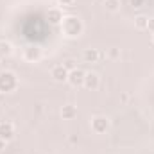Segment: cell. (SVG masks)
I'll use <instances>...</instances> for the list:
<instances>
[{"label": "cell", "mask_w": 154, "mask_h": 154, "mask_svg": "<svg viewBox=\"0 0 154 154\" xmlns=\"http://www.w3.org/2000/svg\"><path fill=\"white\" fill-rule=\"evenodd\" d=\"M84 31V23L82 20L75 14H65L63 22H61V32L66 38H79Z\"/></svg>", "instance_id": "1"}, {"label": "cell", "mask_w": 154, "mask_h": 154, "mask_svg": "<svg viewBox=\"0 0 154 154\" xmlns=\"http://www.w3.org/2000/svg\"><path fill=\"white\" fill-rule=\"evenodd\" d=\"M18 88V77L11 70L0 72V93H11Z\"/></svg>", "instance_id": "2"}, {"label": "cell", "mask_w": 154, "mask_h": 154, "mask_svg": "<svg viewBox=\"0 0 154 154\" xmlns=\"http://www.w3.org/2000/svg\"><path fill=\"white\" fill-rule=\"evenodd\" d=\"M90 127H91V131H93L95 134H104V133H108V129H109V118L106 115L93 116L91 122H90Z\"/></svg>", "instance_id": "3"}, {"label": "cell", "mask_w": 154, "mask_h": 154, "mask_svg": "<svg viewBox=\"0 0 154 154\" xmlns=\"http://www.w3.org/2000/svg\"><path fill=\"white\" fill-rule=\"evenodd\" d=\"M50 77L56 82H66V79H68V68L63 63H57V65H54L50 68Z\"/></svg>", "instance_id": "4"}, {"label": "cell", "mask_w": 154, "mask_h": 154, "mask_svg": "<svg viewBox=\"0 0 154 154\" xmlns=\"http://www.w3.org/2000/svg\"><path fill=\"white\" fill-rule=\"evenodd\" d=\"M41 48H39L38 45H29V47H25L23 48V59L27 61V63H38L39 59H41Z\"/></svg>", "instance_id": "5"}, {"label": "cell", "mask_w": 154, "mask_h": 154, "mask_svg": "<svg viewBox=\"0 0 154 154\" xmlns=\"http://www.w3.org/2000/svg\"><path fill=\"white\" fill-rule=\"evenodd\" d=\"M84 75H86V72L82 70V68H74V70H70L68 72V79H66V82L70 84V86H74V88H77V86H82V82H84Z\"/></svg>", "instance_id": "6"}, {"label": "cell", "mask_w": 154, "mask_h": 154, "mask_svg": "<svg viewBox=\"0 0 154 154\" xmlns=\"http://www.w3.org/2000/svg\"><path fill=\"white\" fill-rule=\"evenodd\" d=\"M14 133H16V129H14V124L13 122L0 120V138H4L5 142H9V140L14 138Z\"/></svg>", "instance_id": "7"}, {"label": "cell", "mask_w": 154, "mask_h": 154, "mask_svg": "<svg viewBox=\"0 0 154 154\" xmlns=\"http://www.w3.org/2000/svg\"><path fill=\"white\" fill-rule=\"evenodd\" d=\"M82 86H84L86 90H91V91L99 90V86H100V75H99L97 72H86Z\"/></svg>", "instance_id": "8"}, {"label": "cell", "mask_w": 154, "mask_h": 154, "mask_svg": "<svg viewBox=\"0 0 154 154\" xmlns=\"http://www.w3.org/2000/svg\"><path fill=\"white\" fill-rule=\"evenodd\" d=\"M63 18H65V13H63L61 7H48V11H47V20H48L52 25H61Z\"/></svg>", "instance_id": "9"}, {"label": "cell", "mask_w": 154, "mask_h": 154, "mask_svg": "<svg viewBox=\"0 0 154 154\" xmlns=\"http://www.w3.org/2000/svg\"><path fill=\"white\" fill-rule=\"evenodd\" d=\"M99 59H100V52L97 48H91L90 47V48H84L82 50V61L84 63H90L91 65V63H97Z\"/></svg>", "instance_id": "10"}, {"label": "cell", "mask_w": 154, "mask_h": 154, "mask_svg": "<svg viewBox=\"0 0 154 154\" xmlns=\"http://www.w3.org/2000/svg\"><path fill=\"white\" fill-rule=\"evenodd\" d=\"M61 116H63V120H74L77 116V106H74V104H65L61 108Z\"/></svg>", "instance_id": "11"}, {"label": "cell", "mask_w": 154, "mask_h": 154, "mask_svg": "<svg viewBox=\"0 0 154 154\" xmlns=\"http://www.w3.org/2000/svg\"><path fill=\"white\" fill-rule=\"evenodd\" d=\"M120 5H122L120 0H104V2H102V7H104L108 13H116V11H120Z\"/></svg>", "instance_id": "12"}, {"label": "cell", "mask_w": 154, "mask_h": 154, "mask_svg": "<svg viewBox=\"0 0 154 154\" xmlns=\"http://www.w3.org/2000/svg\"><path fill=\"white\" fill-rule=\"evenodd\" d=\"M13 54V45L5 39H0V57H7Z\"/></svg>", "instance_id": "13"}, {"label": "cell", "mask_w": 154, "mask_h": 154, "mask_svg": "<svg viewBox=\"0 0 154 154\" xmlns=\"http://www.w3.org/2000/svg\"><path fill=\"white\" fill-rule=\"evenodd\" d=\"M147 23H149V16H145V14H138L136 18H134V27L136 29H147Z\"/></svg>", "instance_id": "14"}, {"label": "cell", "mask_w": 154, "mask_h": 154, "mask_svg": "<svg viewBox=\"0 0 154 154\" xmlns=\"http://www.w3.org/2000/svg\"><path fill=\"white\" fill-rule=\"evenodd\" d=\"M106 57H108V59H118V57H120V48H116V47L108 48V52H106Z\"/></svg>", "instance_id": "15"}, {"label": "cell", "mask_w": 154, "mask_h": 154, "mask_svg": "<svg viewBox=\"0 0 154 154\" xmlns=\"http://www.w3.org/2000/svg\"><path fill=\"white\" fill-rule=\"evenodd\" d=\"M63 65L68 68V72H70V70H74V68H77V65H75V61H74V59H66V61H63Z\"/></svg>", "instance_id": "16"}, {"label": "cell", "mask_w": 154, "mask_h": 154, "mask_svg": "<svg viewBox=\"0 0 154 154\" xmlns=\"http://www.w3.org/2000/svg\"><path fill=\"white\" fill-rule=\"evenodd\" d=\"M57 2H59L63 7H72V5L75 4V0H57Z\"/></svg>", "instance_id": "17"}, {"label": "cell", "mask_w": 154, "mask_h": 154, "mask_svg": "<svg viewBox=\"0 0 154 154\" xmlns=\"http://www.w3.org/2000/svg\"><path fill=\"white\" fill-rule=\"evenodd\" d=\"M147 31L154 32V18H149V23H147Z\"/></svg>", "instance_id": "18"}, {"label": "cell", "mask_w": 154, "mask_h": 154, "mask_svg": "<svg viewBox=\"0 0 154 154\" xmlns=\"http://www.w3.org/2000/svg\"><path fill=\"white\" fill-rule=\"evenodd\" d=\"M5 145H7V142H5L4 138H0V152H2L4 149H5Z\"/></svg>", "instance_id": "19"}, {"label": "cell", "mask_w": 154, "mask_h": 154, "mask_svg": "<svg viewBox=\"0 0 154 154\" xmlns=\"http://www.w3.org/2000/svg\"><path fill=\"white\" fill-rule=\"evenodd\" d=\"M152 43H154V32H152Z\"/></svg>", "instance_id": "20"}]
</instances>
